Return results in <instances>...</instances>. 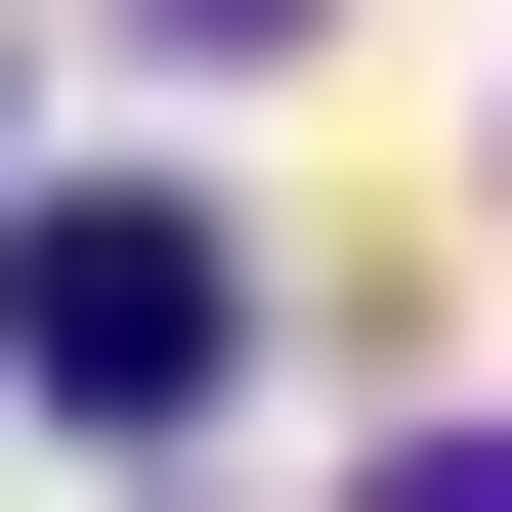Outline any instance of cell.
<instances>
[{"instance_id":"6da1fadb","label":"cell","mask_w":512,"mask_h":512,"mask_svg":"<svg viewBox=\"0 0 512 512\" xmlns=\"http://www.w3.org/2000/svg\"><path fill=\"white\" fill-rule=\"evenodd\" d=\"M214 342H256V256L171 214V171H86V214H0V384H43V427H214Z\"/></svg>"},{"instance_id":"7a4b0ae2","label":"cell","mask_w":512,"mask_h":512,"mask_svg":"<svg viewBox=\"0 0 512 512\" xmlns=\"http://www.w3.org/2000/svg\"><path fill=\"white\" fill-rule=\"evenodd\" d=\"M384 512H512V427H427V470H384Z\"/></svg>"},{"instance_id":"3957f363","label":"cell","mask_w":512,"mask_h":512,"mask_svg":"<svg viewBox=\"0 0 512 512\" xmlns=\"http://www.w3.org/2000/svg\"><path fill=\"white\" fill-rule=\"evenodd\" d=\"M171 43H299V0H171Z\"/></svg>"}]
</instances>
